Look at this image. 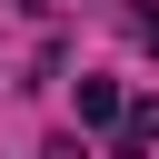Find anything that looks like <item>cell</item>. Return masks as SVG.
I'll return each instance as SVG.
<instances>
[{
  "label": "cell",
  "instance_id": "obj_1",
  "mask_svg": "<svg viewBox=\"0 0 159 159\" xmlns=\"http://www.w3.org/2000/svg\"><path fill=\"white\" fill-rule=\"evenodd\" d=\"M119 109H129V99H119V80H80V119H89V129H109Z\"/></svg>",
  "mask_w": 159,
  "mask_h": 159
}]
</instances>
